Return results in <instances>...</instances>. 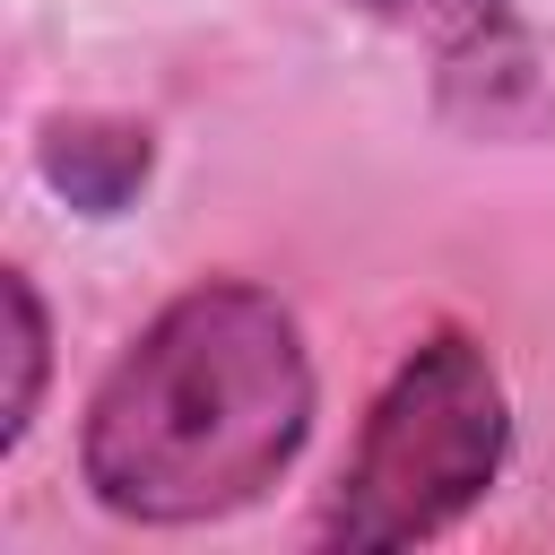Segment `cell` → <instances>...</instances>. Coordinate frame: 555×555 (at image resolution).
<instances>
[{"instance_id":"obj_1","label":"cell","mask_w":555,"mask_h":555,"mask_svg":"<svg viewBox=\"0 0 555 555\" xmlns=\"http://www.w3.org/2000/svg\"><path fill=\"white\" fill-rule=\"evenodd\" d=\"M304 434L312 356L295 312L243 278H208L104 364L78 425V468L104 512L191 529L269 494Z\"/></svg>"},{"instance_id":"obj_2","label":"cell","mask_w":555,"mask_h":555,"mask_svg":"<svg viewBox=\"0 0 555 555\" xmlns=\"http://www.w3.org/2000/svg\"><path fill=\"white\" fill-rule=\"evenodd\" d=\"M512 416H503V382L486 364V347L468 330H434L399 356V373L382 382L330 503H321V538L382 555V546H416L442 538L503 468Z\"/></svg>"},{"instance_id":"obj_3","label":"cell","mask_w":555,"mask_h":555,"mask_svg":"<svg viewBox=\"0 0 555 555\" xmlns=\"http://www.w3.org/2000/svg\"><path fill=\"white\" fill-rule=\"evenodd\" d=\"M43 182L69 199V208H87V217H113L139 182H147V165H156V147H147V130L139 121H104V113H78V121H43Z\"/></svg>"},{"instance_id":"obj_4","label":"cell","mask_w":555,"mask_h":555,"mask_svg":"<svg viewBox=\"0 0 555 555\" xmlns=\"http://www.w3.org/2000/svg\"><path fill=\"white\" fill-rule=\"evenodd\" d=\"M356 9L382 17V26H399V35H416V43L442 52L451 69H460L468 52H486V43H512L503 0H356Z\"/></svg>"},{"instance_id":"obj_5","label":"cell","mask_w":555,"mask_h":555,"mask_svg":"<svg viewBox=\"0 0 555 555\" xmlns=\"http://www.w3.org/2000/svg\"><path fill=\"white\" fill-rule=\"evenodd\" d=\"M9 399H0V451L26 442L35 425V399H43V304H35V278L9 269Z\"/></svg>"}]
</instances>
